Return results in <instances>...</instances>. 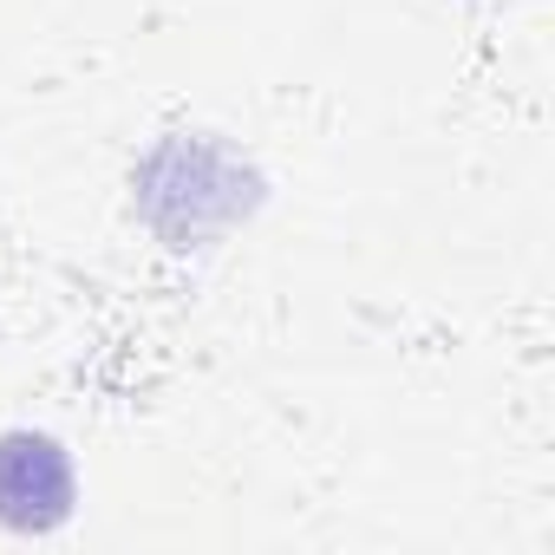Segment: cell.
Returning <instances> with one entry per match:
<instances>
[{"instance_id": "obj_1", "label": "cell", "mask_w": 555, "mask_h": 555, "mask_svg": "<svg viewBox=\"0 0 555 555\" xmlns=\"http://www.w3.org/2000/svg\"><path fill=\"white\" fill-rule=\"evenodd\" d=\"M47 503V516H60L66 503V457L47 438H8L0 444V516L21 522V503Z\"/></svg>"}]
</instances>
